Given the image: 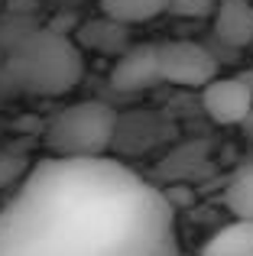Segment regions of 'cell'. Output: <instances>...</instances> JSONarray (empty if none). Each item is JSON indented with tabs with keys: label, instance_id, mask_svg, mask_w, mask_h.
I'll list each match as a JSON object with an SVG mask.
<instances>
[{
	"label": "cell",
	"instance_id": "12",
	"mask_svg": "<svg viewBox=\"0 0 253 256\" xmlns=\"http://www.w3.org/2000/svg\"><path fill=\"white\" fill-rule=\"evenodd\" d=\"M218 6V0H172L166 13H176V16H185V20H204L211 16Z\"/></svg>",
	"mask_w": 253,
	"mask_h": 256
},
{
	"label": "cell",
	"instance_id": "6",
	"mask_svg": "<svg viewBox=\"0 0 253 256\" xmlns=\"http://www.w3.org/2000/svg\"><path fill=\"white\" fill-rule=\"evenodd\" d=\"M159 84V72H156V42H143V46H126L117 56L114 68H110V88L124 94L143 91V88Z\"/></svg>",
	"mask_w": 253,
	"mask_h": 256
},
{
	"label": "cell",
	"instance_id": "3",
	"mask_svg": "<svg viewBox=\"0 0 253 256\" xmlns=\"http://www.w3.org/2000/svg\"><path fill=\"white\" fill-rule=\"evenodd\" d=\"M120 117L104 100H78L52 114L46 124L42 143L52 156H108V150L117 140Z\"/></svg>",
	"mask_w": 253,
	"mask_h": 256
},
{
	"label": "cell",
	"instance_id": "9",
	"mask_svg": "<svg viewBox=\"0 0 253 256\" xmlns=\"http://www.w3.org/2000/svg\"><path fill=\"white\" fill-rule=\"evenodd\" d=\"M202 256H253V220L234 218L214 230L202 246Z\"/></svg>",
	"mask_w": 253,
	"mask_h": 256
},
{
	"label": "cell",
	"instance_id": "1",
	"mask_svg": "<svg viewBox=\"0 0 253 256\" xmlns=\"http://www.w3.org/2000/svg\"><path fill=\"white\" fill-rule=\"evenodd\" d=\"M169 194L108 156H49L0 208V256H172Z\"/></svg>",
	"mask_w": 253,
	"mask_h": 256
},
{
	"label": "cell",
	"instance_id": "13",
	"mask_svg": "<svg viewBox=\"0 0 253 256\" xmlns=\"http://www.w3.org/2000/svg\"><path fill=\"white\" fill-rule=\"evenodd\" d=\"M250 136H253V126H250Z\"/></svg>",
	"mask_w": 253,
	"mask_h": 256
},
{
	"label": "cell",
	"instance_id": "8",
	"mask_svg": "<svg viewBox=\"0 0 253 256\" xmlns=\"http://www.w3.org/2000/svg\"><path fill=\"white\" fill-rule=\"evenodd\" d=\"M75 42L91 49V52H101V56H120L126 49V42H130V26H124V23H117V20L101 13L98 20H88L78 30Z\"/></svg>",
	"mask_w": 253,
	"mask_h": 256
},
{
	"label": "cell",
	"instance_id": "7",
	"mask_svg": "<svg viewBox=\"0 0 253 256\" xmlns=\"http://www.w3.org/2000/svg\"><path fill=\"white\" fill-rule=\"evenodd\" d=\"M211 32L228 49L253 46V4L250 0H218L211 13Z\"/></svg>",
	"mask_w": 253,
	"mask_h": 256
},
{
	"label": "cell",
	"instance_id": "11",
	"mask_svg": "<svg viewBox=\"0 0 253 256\" xmlns=\"http://www.w3.org/2000/svg\"><path fill=\"white\" fill-rule=\"evenodd\" d=\"M224 204L234 218L253 220V162L240 166L224 188Z\"/></svg>",
	"mask_w": 253,
	"mask_h": 256
},
{
	"label": "cell",
	"instance_id": "5",
	"mask_svg": "<svg viewBox=\"0 0 253 256\" xmlns=\"http://www.w3.org/2000/svg\"><path fill=\"white\" fill-rule=\"evenodd\" d=\"M202 107L214 124H244L253 114V88L244 78H211L202 88Z\"/></svg>",
	"mask_w": 253,
	"mask_h": 256
},
{
	"label": "cell",
	"instance_id": "4",
	"mask_svg": "<svg viewBox=\"0 0 253 256\" xmlns=\"http://www.w3.org/2000/svg\"><path fill=\"white\" fill-rule=\"evenodd\" d=\"M156 72L166 84L204 88L211 78H218V58L192 39H169L156 42Z\"/></svg>",
	"mask_w": 253,
	"mask_h": 256
},
{
	"label": "cell",
	"instance_id": "15",
	"mask_svg": "<svg viewBox=\"0 0 253 256\" xmlns=\"http://www.w3.org/2000/svg\"><path fill=\"white\" fill-rule=\"evenodd\" d=\"M0 6H4V0H0Z\"/></svg>",
	"mask_w": 253,
	"mask_h": 256
},
{
	"label": "cell",
	"instance_id": "14",
	"mask_svg": "<svg viewBox=\"0 0 253 256\" xmlns=\"http://www.w3.org/2000/svg\"><path fill=\"white\" fill-rule=\"evenodd\" d=\"M0 58H4V52H0Z\"/></svg>",
	"mask_w": 253,
	"mask_h": 256
},
{
	"label": "cell",
	"instance_id": "2",
	"mask_svg": "<svg viewBox=\"0 0 253 256\" xmlns=\"http://www.w3.org/2000/svg\"><path fill=\"white\" fill-rule=\"evenodd\" d=\"M0 72L10 91L39 98L68 94L84 75L82 46L52 26H36L30 16L10 13L0 20Z\"/></svg>",
	"mask_w": 253,
	"mask_h": 256
},
{
	"label": "cell",
	"instance_id": "10",
	"mask_svg": "<svg viewBox=\"0 0 253 256\" xmlns=\"http://www.w3.org/2000/svg\"><path fill=\"white\" fill-rule=\"evenodd\" d=\"M172 0H101V13L124 26H136V23H150L159 13L169 10Z\"/></svg>",
	"mask_w": 253,
	"mask_h": 256
}]
</instances>
